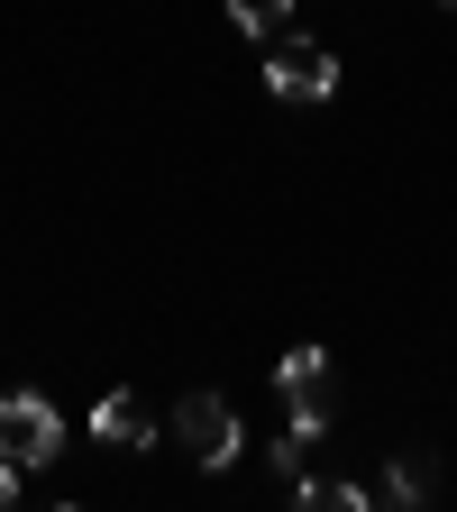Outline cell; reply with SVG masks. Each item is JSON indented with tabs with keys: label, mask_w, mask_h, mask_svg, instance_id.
<instances>
[{
	"label": "cell",
	"mask_w": 457,
	"mask_h": 512,
	"mask_svg": "<svg viewBox=\"0 0 457 512\" xmlns=\"http://www.w3.org/2000/svg\"><path fill=\"white\" fill-rule=\"evenodd\" d=\"M275 394H284V412H293V430H330V412H339V384H330V357L320 348H284V366H275Z\"/></svg>",
	"instance_id": "cell-1"
},
{
	"label": "cell",
	"mask_w": 457,
	"mask_h": 512,
	"mask_svg": "<svg viewBox=\"0 0 457 512\" xmlns=\"http://www.w3.org/2000/svg\"><path fill=\"white\" fill-rule=\"evenodd\" d=\"M174 439L192 448V467H229L238 448H247V439H238V403H229V394H183V403H174Z\"/></svg>",
	"instance_id": "cell-2"
},
{
	"label": "cell",
	"mask_w": 457,
	"mask_h": 512,
	"mask_svg": "<svg viewBox=\"0 0 457 512\" xmlns=\"http://www.w3.org/2000/svg\"><path fill=\"white\" fill-rule=\"evenodd\" d=\"M64 448V412L46 394H0V458L10 467H46Z\"/></svg>",
	"instance_id": "cell-3"
},
{
	"label": "cell",
	"mask_w": 457,
	"mask_h": 512,
	"mask_svg": "<svg viewBox=\"0 0 457 512\" xmlns=\"http://www.w3.org/2000/svg\"><path fill=\"white\" fill-rule=\"evenodd\" d=\"M266 92L275 101H330L339 92V55L330 46H302V37H275L266 46Z\"/></svg>",
	"instance_id": "cell-4"
},
{
	"label": "cell",
	"mask_w": 457,
	"mask_h": 512,
	"mask_svg": "<svg viewBox=\"0 0 457 512\" xmlns=\"http://www.w3.org/2000/svg\"><path fill=\"white\" fill-rule=\"evenodd\" d=\"M92 439H101V448H156L147 394H101V403H92Z\"/></svg>",
	"instance_id": "cell-5"
},
{
	"label": "cell",
	"mask_w": 457,
	"mask_h": 512,
	"mask_svg": "<svg viewBox=\"0 0 457 512\" xmlns=\"http://www.w3.org/2000/svg\"><path fill=\"white\" fill-rule=\"evenodd\" d=\"M421 494H430V458L412 448V458H394V467H384V503H421Z\"/></svg>",
	"instance_id": "cell-6"
},
{
	"label": "cell",
	"mask_w": 457,
	"mask_h": 512,
	"mask_svg": "<svg viewBox=\"0 0 457 512\" xmlns=\"http://www.w3.org/2000/svg\"><path fill=\"white\" fill-rule=\"evenodd\" d=\"M229 19H238L247 37H284V19H293V0H229Z\"/></svg>",
	"instance_id": "cell-7"
},
{
	"label": "cell",
	"mask_w": 457,
	"mask_h": 512,
	"mask_svg": "<svg viewBox=\"0 0 457 512\" xmlns=\"http://www.w3.org/2000/svg\"><path fill=\"white\" fill-rule=\"evenodd\" d=\"M10 503H19V467H10V458H0V512H10Z\"/></svg>",
	"instance_id": "cell-8"
},
{
	"label": "cell",
	"mask_w": 457,
	"mask_h": 512,
	"mask_svg": "<svg viewBox=\"0 0 457 512\" xmlns=\"http://www.w3.org/2000/svg\"><path fill=\"white\" fill-rule=\"evenodd\" d=\"M439 10H457V0H439Z\"/></svg>",
	"instance_id": "cell-9"
}]
</instances>
